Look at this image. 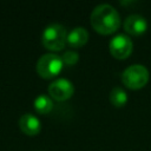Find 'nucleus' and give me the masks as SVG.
Masks as SVG:
<instances>
[{"instance_id":"nucleus-1","label":"nucleus","mask_w":151,"mask_h":151,"mask_svg":"<svg viewBox=\"0 0 151 151\" xmlns=\"http://www.w3.org/2000/svg\"><path fill=\"white\" fill-rule=\"evenodd\" d=\"M90 19L92 27L101 34L113 33L120 25V17L118 11L109 4L97 5L93 8Z\"/></svg>"},{"instance_id":"nucleus-2","label":"nucleus","mask_w":151,"mask_h":151,"mask_svg":"<svg viewBox=\"0 0 151 151\" xmlns=\"http://www.w3.org/2000/svg\"><path fill=\"white\" fill-rule=\"evenodd\" d=\"M67 39L66 28L61 24H50L41 33V42L50 51H60L64 48Z\"/></svg>"},{"instance_id":"nucleus-3","label":"nucleus","mask_w":151,"mask_h":151,"mask_svg":"<svg viewBox=\"0 0 151 151\" xmlns=\"http://www.w3.org/2000/svg\"><path fill=\"white\" fill-rule=\"evenodd\" d=\"M149 80V70L142 64H133L126 67L122 73V81L129 88L137 90L146 85Z\"/></svg>"},{"instance_id":"nucleus-4","label":"nucleus","mask_w":151,"mask_h":151,"mask_svg":"<svg viewBox=\"0 0 151 151\" xmlns=\"http://www.w3.org/2000/svg\"><path fill=\"white\" fill-rule=\"evenodd\" d=\"M64 63L60 55L55 53L42 54L37 63V72L42 78H52L60 73L63 70Z\"/></svg>"},{"instance_id":"nucleus-5","label":"nucleus","mask_w":151,"mask_h":151,"mask_svg":"<svg viewBox=\"0 0 151 151\" xmlns=\"http://www.w3.org/2000/svg\"><path fill=\"white\" fill-rule=\"evenodd\" d=\"M132 40L123 33L114 35L109 42V50L111 54L117 59H125L132 52Z\"/></svg>"},{"instance_id":"nucleus-6","label":"nucleus","mask_w":151,"mask_h":151,"mask_svg":"<svg viewBox=\"0 0 151 151\" xmlns=\"http://www.w3.org/2000/svg\"><path fill=\"white\" fill-rule=\"evenodd\" d=\"M74 93V86L72 81L66 78H58L53 80L48 86V94L59 101L71 98Z\"/></svg>"},{"instance_id":"nucleus-7","label":"nucleus","mask_w":151,"mask_h":151,"mask_svg":"<svg viewBox=\"0 0 151 151\" xmlns=\"http://www.w3.org/2000/svg\"><path fill=\"white\" fill-rule=\"evenodd\" d=\"M124 29L132 35H140L147 29V20L140 14H130L124 20Z\"/></svg>"},{"instance_id":"nucleus-8","label":"nucleus","mask_w":151,"mask_h":151,"mask_svg":"<svg viewBox=\"0 0 151 151\" xmlns=\"http://www.w3.org/2000/svg\"><path fill=\"white\" fill-rule=\"evenodd\" d=\"M19 126L21 131L28 136H35L41 130L40 120L32 113H24L19 119Z\"/></svg>"},{"instance_id":"nucleus-9","label":"nucleus","mask_w":151,"mask_h":151,"mask_svg":"<svg viewBox=\"0 0 151 151\" xmlns=\"http://www.w3.org/2000/svg\"><path fill=\"white\" fill-rule=\"evenodd\" d=\"M88 40V32L85 27L83 26H77L74 28H72L68 33H67V39L66 42L74 48H79L81 46H84Z\"/></svg>"},{"instance_id":"nucleus-10","label":"nucleus","mask_w":151,"mask_h":151,"mask_svg":"<svg viewBox=\"0 0 151 151\" xmlns=\"http://www.w3.org/2000/svg\"><path fill=\"white\" fill-rule=\"evenodd\" d=\"M52 107H53V101H52L51 97H48L46 94H39L34 99V109L39 113L46 114L52 110Z\"/></svg>"},{"instance_id":"nucleus-11","label":"nucleus","mask_w":151,"mask_h":151,"mask_svg":"<svg viewBox=\"0 0 151 151\" xmlns=\"http://www.w3.org/2000/svg\"><path fill=\"white\" fill-rule=\"evenodd\" d=\"M110 101L117 107L124 106L125 103L127 101V94H126L125 90L120 86L113 87L111 93H110Z\"/></svg>"},{"instance_id":"nucleus-12","label":"nucleus","mask_w":151,"mask_h":151,"mask_svg":"<svg viewBox=\"0 0 151 151\" xmlns=\"http://www.w3.org/2000/svg\"><path fill=\"white\" fill-rule=\"evenodd\" d=\"M61 59H63V63H64L65 65L71 66V65H74V64L78 61L79 54H78L76 51L68 50V51H66V52L61 55Z\"/></svg>"}]
</instances>
